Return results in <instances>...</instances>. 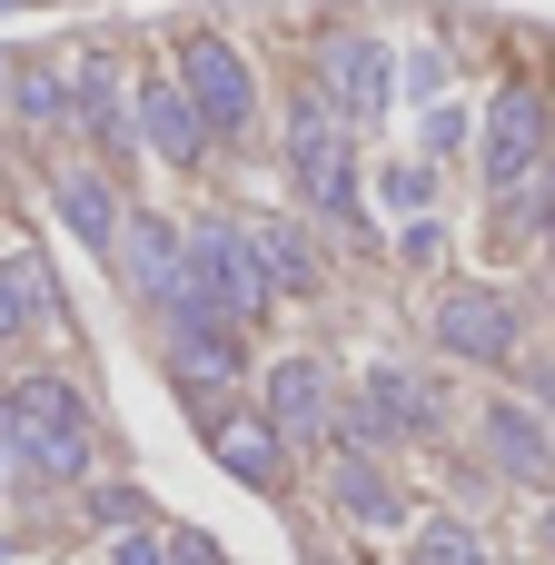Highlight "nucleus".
<instances>
[{
    "instance_id": "1",
    "label": "nucleus",
    "mask_w": 555,
    "mask_h": 565,
    "mask_svg": "<svg viewBox=\"0 0 555 565\" xmlns=\"http://www.w3.org/2000/svg\"><path fill=\"white\" fill-rule=\"evenodd\" d=\"M0 457H10L20 477H40V487H89V477H99V457H89L79 387H70V377H50V367L10 377V387H0Z\"/></svg>"
},
{
    "instance_id": "2",
    "label": "nucleus",
    "mask_w": 555,
    "mask_h": 565,
    "mask_svg": "<svg viewBox=\"0 0 555 565\" xmlns=\"http://www.w3.org/2000/svg\"><path fill=\"white\" fill-rule=\"evenodd\" d=\"M189 268H199V298L218 308V328H238V338L278 308V278H268L248 218H189Z\"/></svg>"
},
{
    "instance_id": "3",
    "label": "nucleus",
    "mask_w": 555,
    "mask_h": 565,
    "mask_svg": "<svg viewBox=\"0 0 555 565\" xmlns=\"http://www.w3.org/2000/svg\"><path fill=\"white\" fill-rule=\"evenodd\" d=\"M288 179L318 209V228H357V149H348V119L318 89L288 109Z\"/></svg>"
},
{
    "instance_id": "4",
    "label": "nucleus",
    "mask_w": 555,
    "mask_h": 565,
    "mask_svg": "<svg viewBox=\"0 0 555 565\" xmlns=\"http://www.w3.org/2000/svg\"><path fill=\"white\" fill-rule=\"evenodd\" d=\"M555 159V109H546V89L536 79H506L497 99H487V139H477V179L516 209L526 199V179Z\"/></svg>"
},
{
    "instance_id": "5",
    "label": "nucleus",
    "mask_w": 555,
    "mask_h": 565,
    "mask_svg": "<svg viewBox=\"0 0 555 565\" xmlns=\"http://www.w3.org/2000/svg\"><path fill=\"white\" fill-rule=\"evenodd\" d=\"M338 119H357V129H377L387 109H397V50L377 40V30H328L318 40V79H308Z\"/></svg>"
},
{
    "instance_id": "6",
    "label": "nucleus",
    "mask_w": 555,
    "mask_h": 565,
    "mask_svg": "<svg viewBox=\"0 0 555 565\" xmlns=\"http://www.w3.org/2000/svg\"><path fill=\"white\" fill-rule=\"evenodd\" d=\"M179 79H189V99H199V119H209V139H218V149H228V139H248V119H258V70H248V50H238V40L189 30V40H179Z\"/></svg>"
},
{
    "instance_id": "7",
    "label": "nucleus",
    "mask_w": 555,
    "mask_h": 565,
    "mask_svg": "<svg viewBox=\"0 0 555 565\" xmlns=\"http://www.w3.org/2000/svg\"><path fill=\"white\" fill-rule=\"evenodd\" d=\"M258 417H268L288 447H348V407H338V387H328V367H318V358H278V367H268Z\"/></svg>"
},
{
    "instance_id": "8",
    "label": "nucleus",
    "mask_w": 555,
    "mask_h": 565,
    "mask_svg": "<svg viewBox=\"0 0 555 565\" xmlns=\"http://www.w3.org/2000/svg\"><path fill=\"white\" fill-rule=\"evenodd\" d=\"M427 427H437L427 377H407V367H367V377H357V397H348V447H407V437H427Z\"/></svg>"
},
{
    "instance_id": "9",
    "label": "nucleus",
    "mask_w": 555,
    "mask_h": 565,
    "mask_svg": "<svg viewBox=\"0 0 555 565\" xmlns=\"http://www.w3.org/2000/svg\"><path fill=\"white\" fill-rule=\"evenodd\" d=\"M129 109H139V149H149V159H169V169H199V159L218 149L179 70H149V79L129 89Z\"/></svg>"
},
{
    "instance_id": "10",
    "label": "nucleus",
    "mask_w": 555,
    "mask_h": 565,
    "mask_svg": "<svg viewBox=\"0 0 555 565\" xmlns=\"http://www.w3.org/2000/svg\"><path fill=\"white\" fill-rule=\"evenodd\" d=\"M437 348L447 358H477V367H506L516 358V298L506 288H477V278L447 288L437 298Z\"/></svg>"
},
{
    "instance_id": "11",
    "label": "nucleus",
    "mask_w": 555,
    "mask_h": 565,
    "mask_svg": "<svg viewBox=\"0 0 555 565\" xmlns=\"http://www.w3.org/2000/svg\"><path fill=\"white\" fill-rule=\"evenodd\" d=\"M199 427H209V457H218V477H238L248 497H288V457H298V447H288V437L268 427V417H238V407H209Z\"/></svg>"
},
{
    "instance_id": "12",
    "label": "nucleus",
    "mask_w": 555,
    "mask_h": 565,
    "mask_svg": "<svg viewBox=\"0 0 555 565\" xmlns=\"http://www.w3.org/2000/svg\"><path fill=\"white\" fill-rule=\"evenodd\" d=\"M169 377H179L189 407L209 417L228 387H248V348H238V328H179V338H169Z\"/></svg>"
},
{
    "instance_id": "13",
    "label": "nucleus",
    "mask_w": 555,
    "mask_h": 565,
    "mask_svg": "<svg viewBox=\"0 0 555 565\" xmlns=\"http://www.w3.org/2000/svg\"><path fill=\"white\" fill-rule=\"evenodd\" d=\"M50 209H60V228H70L79 248L119 258V228H129V209H119L109 169H60V179H50Z\"/></svg>"
},
{
    "instance_id": "14",
    "label": "nucleus",
    "mask_w": 555,
    "mask_h": 565,
    "mask_svg": "<svg viewBox=\"0 0 555 565\" xmlns=\"http://www.w3.org/2000/svg\"><path fill=\"white\" fill-rule=\"evenodd\" d=\"M328 497H338L357 526H377V536L407 526V497H397V477L377 467V447H328Z\"/></svg>"
},
{
    "instance_id": "15",
    "label": "nucleus",
    "mask_w": 555,
    "mask_h": 565,
    "mask_svg": "<svg viewBox=\"0 0 555 565\" xmlns=\"http://www.w3.org/2000/svg\"><path fill=\"white\" fill-rule=\"evenodd\" d=\"M477 437H487V457H497L516 487H546L555 477V437L516 407V397H487V407H477Z\"/></svg>"
},
{
    "instance_id": "16",
    "label": "nucleus",
    "mask_w": 555,
    "mask_h": 565,
    "mask_svg": "<svg viewBox=\"0 0 555 565\" xmlns=\"http://www.w3.org/2000/svg\"><path fill=\"white\" fill-rule=\"evenodd\" d=\"M248 228H258V258H268L278 298H318V278H328V258H318V228H298V218H248Z\"/></svg>"
},
{
    "instance_id": "17",
    "label": "nucleus",
    "mask_w": 555,
    "mask_h": 565,
    "mask_svg": "<svg viewBox=\"0 0 555 565\" xmlns=\"http://www.w3.org/2000/svg\"><path fill=\"white\" fill-rule=\"evenodd\" d=\"M30 129H60L79 119V89H70V60H20V99H10Z\"/></svg>"
},
{
    "instance_id": "18",
    "label": "nucleus",
    "mask_w": 555,
    "mask_h": 565,
    "mask_svg": "<svg viewBox=\"0 0 555 565\" xmlns=\"http://www.w3.org/2000/svg\"><path fill=\"white\" fill-rule=\"evenodd\" d=\"M0 278H10V298L30 308V328H50V318H60V278H50V258H40V248H0Z\"/></svg>"
},
{
    "instance_id": "19",
    "label": "nucleus",
    "mask_w": 555,
    "mask_h": 565,
    "mask_svg": "<svg viewBox=\"0 0 555 565\" xmlns=\"http://www.w3.org/2000/svg\"><path fill=\"white\" fill-rule=\"evenodd\" d=\"M407 565H497V556H487V536L467 516H427L417 546H407Z\"/></svg>"
},
{
    "instance_id": "20",
    "label": "nucleus",
    "mask_w": 555,
    "mask_h": 565,
    "mask_svg": "<svg viewBox=\"0 0 555 565\" xmlns=\"http://www.w3.org/2000/svg\"><path fill=\"white\" fill-rule=\"evenodd\" d=\"M79 507H89V526H149V497H139V487H99V477H89Z\"/></svg>"
},
{
    "instance_id": "21",
    "label": "nucleus",
    "mask_w": 555,
    "mask_h": 565,
    "mask_svg": "<svg viewBox=\"0 0 555 565\" xmlns=\"http://www.w3.org/2000/svg\"><path fill=\"white\" fill-rule=\"evenodd\" d=\"M109 565H169V536L159 526H109Z\"/></svg>"
},
{
    "instance_id": "22",
    "label": "nucleus",
    "mask_w": 555,
    "mask_h": 565,
    "mask_svg": "<svg viewBox=\"0 0 555 565\" xmlns=\"http://www.w3.org/2000/svg\"><path fill=\"white\" fill-rule=\"evenodd\" d=\"M427 189H437V179H427V169H417V159H407V169H387V179H377V199H387V209H427Z\"/></svg>"
},
{
    "instance_id": "23",
    "label": "nucleus",
    "mask_w": 555,
    "mask_h": 565,
    "mask_svg": "<svg viewBox=\"0 0 555 565\" xmlns=\"http://www.w3.org/2000/svg\"><path fill=\"white\" fill-rule=\"evenodd\" d=\"M169 565H228V556H218V536H199V526H169Z\"/></svg>"
},
{
    "instance_id": "24",
    "label": "nucleus",
    "mask_w": 555,
    "mask_h": 565,
    "mask_svg": "<svg viewBox=\"0 0 555 565\" xmlns=\"http://www.w3.org/2000/svg\"><path fill=\"white\" fill-rule=\"evenodd\" d=\"M20 328H30V308H20V298H10V278H0V348H10Z\"/></svg>"
},
{
    "instance_id": "25",
    "label": "nucleus",
    "mask_w": 555,
    "mask_h": 565,
    "mask_svg": "<svg viewBox=\"0 0 555 565\" xmlns=\"http://www.w3.org/2000/svg\"><path fill=\"white\" fill-rule=\"evenodd\" d=\"M536 556L555 565V507H546V516H536Z\"/></svg>"
},
{
    "instance_id": "26",
    "label": "nucleus",
    "mask_w": 555,
    "mask_h": 565,
    "mask_svg": "<svg viewBox=\"0 0 555 565\" xmlns=\"http://www.w3.org/2000/svg\"><path fill=\"white\" fill-rule=\"evenodd\" d=\"M10 99H20V60H0V109H10Z\"/></svg>"
},
{
    "instance_id": "27",
    "label": "nucleus",
    "mask_w": 555,
    "mask_h": 565,
    "mask_svg": "<svg viewBox=\"0 0 555 565\" xmlns=\"http://www.w3.org/2000/svg\"><path fill=\"white\" fill-rule=\"evenodd\" d=\"M536 407H546V417H555V367H536Z\"/></svg>"
},
{
    "instance_id": "28",
    "label": "nucleus",
    "mask_w": 555,
    "mask_h": 565,
    "mask_svg": "<svg viewBox=\"0 0 555 565\" xmlns=\"http://www.w3.org/2000/svg\"><path fill=\"white\" fill-rule=\"evenodd\" d=\"M0 487H10V457H0Z\"/></svg>"
},
{
    "instance_id": "29",
    "label": "nucleus",
    "mask_w": 555,
    "mask_h": 565,
    "mask_svg": "<svg viewBox=\"0 0 555 565\" xmlns=\"http://www.w3.org/2000/svg\"><path fill=\"white\" fill-rule=\"evenodd\" d=\"M536 565H546V556H536Z\"/></svg>"
}]
</instances>
